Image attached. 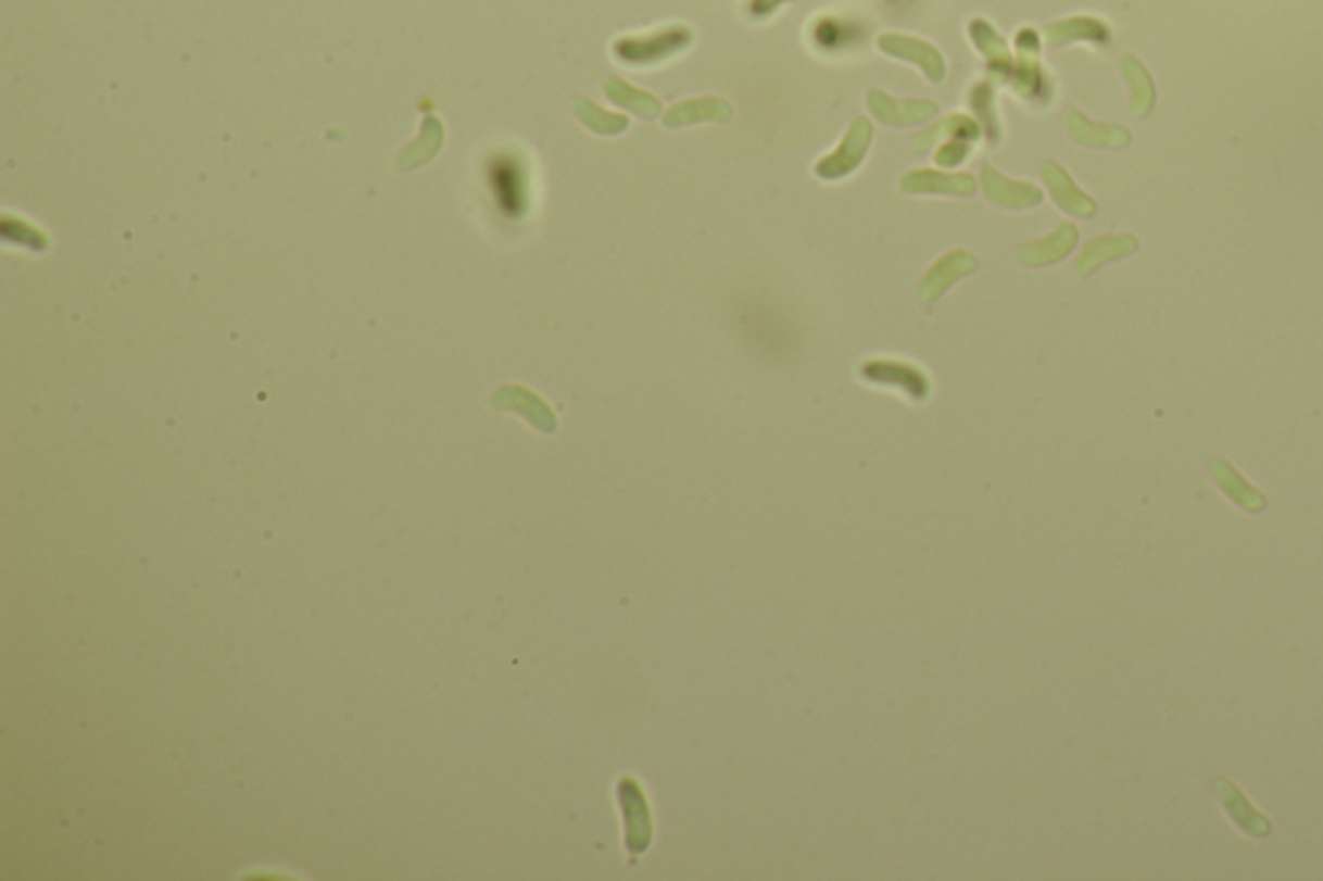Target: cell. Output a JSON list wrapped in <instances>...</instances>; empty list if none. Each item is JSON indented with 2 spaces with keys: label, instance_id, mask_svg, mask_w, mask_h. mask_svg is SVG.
I'll use <instances>...</instances> for the list:
<instances>
[{
  "label": "cell",
  "instance_id": "9",
  "mask_svg": "<svg viewBox=\"0 0 1323 881\" xmlns=\"http://www.w3.org/2000/svg\"><path fill=\"white\" fill-rule=\"evenodd\" d=\"M864 378L874 380V382H890V386L903 388V391L910 393L912 399H925V395H929V380H925V375L920 373L918 367L905 365V362H892V360L866 362Z\"/></svg>",
  "mask_w": 1323,
  "mask_h": 881
},
{
  "label": "cell",
  "instance_id": "13",
  "mask_svg": "<svg viewBox=\"0 0 1323 881\" xmlns=\"http://www.w3.org/2000/svg\"><path fill=\"white\" fill-rule=\"evenodd\" d=\"M1137 246H1141L1137 243V238L1130 234H1109V236L1094 238V241L1086 243V249H1083V254L1079 259V272L1083 277H1088L1091 272L1099 269L1101 264L1135 254Z\"/></svg>",
  "mask_w": 1323,
  "mask_h": 881
},
{
  "label": "cell",
  "instance_id": "16",
  "mask_svg": "<svg viewBox=\"0 0 1323 881\" xmlns=\"http://www.w3.org/2000/svg\"><path fill=\"white\" fill-rule=\"evenodd\" d=\"M620 798H623L626 815H629V848L644 851V845L650 843V838H652V828H650V815H646L644 796H641V791H639V783L626 778V781L620 783Z\"/></svg>",
  "mask_w": 1323,
  "mask_h": 881
},
{
  "label": "cell",
  "instance_id": "4",
  "mask_svg": "<svg viewBox=\"0 0 1323 881\" xmlns=\"http://www.w3.org/2000/svg\"><path fill=\"white\" fill-rule=\"evenodd\" d=\"M980 181H982V194H985L993 204H998V207L1026 210V207H1036V204L1042 202L1040 189L1032 187V184L1006 179L1004 174H998V171H995L993 166H987V163H982Z\"/></svg>",
  "mask_w": 1323,
  "mask_h": 881
},
{
  "label": "cell",
  "instance_id": "2",
  "mask_svg": "<svg viewBox=\"0 0 1323 881\" xmlns=\"http://www.w3.org/2000/svg\"><path fill=\"white\" fill-rule=\"evenodd\" d=\"M869 146H871V122L858 117L854 125H850L848 135H845L841 146L835 148V153L824 155V159L817 163L815 174L820 176V179H843V176L854 174V171L861 166L866 153H869Z\"/></svg>",
  "mask_w": 1323,
  "mask_h": 881
},
{
  "label": "cell",
  "instance_id": "23",
  "mask_svg": "<svg viewBox=\"0 0 1323 881\" xmlns=\"http://www.w3.org/2000/svg\"><path fill=\"white\" fill-rule=\"evenodd\" d=\"M577 114L590 129L603 135H618L629 127V119H626L623 114H610L605 112V109L590 104V101H577Z\"/></svg>",
  "mask_w": 1323,
  "mask_h": 881
},
{
  "label": "cell",
  "instance_id": "19",
  "mask_svg": "<svg viewBox=\"0 0 1323 881\" xmlns=\"http://www.w3.org/2000/svg\"><path fill=\"white\" fill-rule=\"evenodd\" d=\"M1212 474H1215V481L1227 491V496H1231L1233 502L1244 504L1246 509L1264 507V500H1261V496L1251 487H1246L1244 478H1240L1236 474V470L1227 466L1225 461H1220V457H1215V461H1212Z\"/></svg>",
  "mask_w": 1323,
  "mask_h": 881
},
{
  "label": "cell",
  "instance_id": "22",
  "mask_svg": "<svg viewBox=\"0 0 1323 881\" xmlns=\"http://www.w3.org/2000/svg\"><path fill=\"white\" fill-rule=\"evenodd\" d=\"M1122 65L1132 86V114H1135V117H1145L1152 106V86L1148 73H1145V67L1137 63L1135 58H1124Z\"/></svg>",
  "mask_w": 1323,
  "mask_h": 881
},
{
  "label": "cell",
  "instance_id": "21",
  "mask_svg": "<svg viewBox=\"0 0 1323 881\" xmlns=\"http://www.w3.org/2000/svg\"><path fill=\"white\" fill-rule=\"evenodd\" d=\"M970 106L974 109V114H978L982 122V129H985L987 140L998 142L1000 140V122H998V112H995V91L991 80H980V84H974L972 93H970Z\"/></svg>",
  "mask_w": 1323,
  "mask_h": 881
},
{
  "label": "cell",
  "instance_id": "10",
  "mask_svg": "<svg viewBox=\"0 0 1323 881\" xmlns=\"http://www.w3.org/2000/svg\"><path fill=\"white\" fill-rule=\"evenodd\" d=\"M1075 241H1079V228H1075L1073 223H1062L1060 228H1057L1055 234H1049L1047 238H1040V241L1021 246L1019 256H1021V262L1029 266L1055 264L1073 251Z\"/></svg>",
  "mask_w": 1323,
  "mask_h": 881
},
{
  "label": "cell",
  "instance_id": "20",
  "mask_svg": "<svg viewBox=\"0 0 1323 881\" xmlns=\"http://www.w3.org/2000/svg\"><path fill=\"white\" fill-rule=\"evenodd\" d=\"M1107 29L1104 24L1094 18H1068V22H1057L1047 29V42L1053 47H1062L1073 39H1104Z\"/></svg>",
  "mask_w": 1323,
  "mask_h": 881
},
{
  "label": "cell",
  "instance_id": "1",
  "mask_svg": "<svg viewBox=\"0 0 1323 881\" xmlns=\"http://www.w3.org/2000/svg\"><path fill=\"white\" fill-rule=\"evenodd\" d=\"M693 42V32L688 26H665L654 34L641 37H623L616 42V58L626 65H654L672 54L683 52Z\"/></svg>",
  "mask_w": 1323,
  "mask_h": 881
},
{
  "label": "cell",
  "instance_id": "25",
  "mask_svg": "<svg viewBox=\"0 0 1323 881\" xmlns=\"http://www.w3.org/2000/svg\"><path fill=\"white\" fill-rule=\"evenodd\" d=\"M967 159H970V142H961V138L946 142V146H941L938 153H936V163H938V166H946V168L959 166V163H965Z\"/></svg>",
  "mask_w": 1323,
  "mask_h": 881
},
{
  "label": "cell",
  "instance_id": "5",
  "mask_svg": "<svg viewBox=\"0 0 1323 881\" xmlns=\"http://www.w3.org/2000/svg\"><path fill=\"white\" fill-rule=\"evenodd\" d=\"M866 104H869L871 114H874L879 122H884V125H890V127L920 125V122L931 119L933 114L938 112L933 101H918V99L897 101V99H892V96L877 91V88H871L869 96H866Z\"/></svg>",
  "mask_w": 1323,
  "mask_h": 881
},
{
  "label": "cell",
  "instance_id": "6",
  "mask_svg": "<svg viewBox=\"0 0 1323 881\" xmlns=\"http://www.w3.org/2000/svg\"><path fill=\"white\" fill-rule=\"evenodd\" d=\"M974 269H978V259H974V254H970V251H965V249L949 251V254L941 256L938 262L929 269V275L923 277V282H920V287H918V298L923 300V303H931V300H936L941 292L949 290L957 279L972 275Z\"/></svg>",
  "mask_w": 1323,
  "mask_h": 881
},
{
  "label": "cell",
  "instance_id": "12",
  "mask_svg": "<svg viewBox=\"0 0 1323 881\" xmlns=\"http://www.w3.org/2000/svg\"><path fill=\"white\" fill-rule=\"evenodd\" d=\"M732 114H734V109L729 101L716 99V96H704V99H691V101H683V104L672 106L670 112L665 114V125L685 127V125H695V122H729L732 119Z\"/></svg>",
  "mask_w": 1323,
  "mask_h": 881
},
{
  "label": "cell",
  "instance_id": "8",
  "mask_svg": "<svg viewBox=\"0 0 1323 881\" xmlns=\"http://www.w3.org/2000/svg\"><path fill=\"white\" fill-rule=\"evenodd\" d=\"M1042 179H1045L1053 200L1060 204L1066 213L1079 215V217H1091L1096 213V202L1091 200L1086 191H1081L1079 187H1075V181L1070 179V174L1060 166V163H1055V161L1042 163Z\"/></svg>",
  "mask_w": 1323,
  "mask_h": 881
},
{
  "label": "cell",
  "instance_id": "15",
  "mask_svg": "<svg viewBox=\"0 0 1323 881\" xmlns=\"http://www.w3.org/2000/svg\"><path fill=\"white\" fill-rule=\"evenodd\" d=\"M1068 129L1070 135H1073L1075 140L1081 142V146L1086 148H1124L1130 146V133L1124 127L1117 125H1096V122H1091L1083 117L1081 112H1070L1068 114Z\"/></svg>",
  "mask_w": 1323,
  "mask_h": 881
},
{
  "label": "cell",
  "instance_id": "14",
  "mask_svg": "<svg viewBox=\"0 0 1323 881\" xmlns=\"http://www.w3.org/2000/svg\"><path fill=\"white\" fill-rule=\"evenodd\" d=\"M1016 45H1019V71H1016L1013 86L1021 96L1034 99V96L1042 91V84H1045V73H1042L1040 63H1036V47H1040V37H1036L1034 29H1024V32H1019Z\"/></svg>",
  "mask_w": 1323,
  "mask_h": 881
},
{
  "label": "cell",
  "instance_id": "18",
  "mask_svg": "<svg viewBox=\"0 0 1323 881\" xmlns=\"http://www.w3.org/2000/svg\"><path fill=\"white\" fill-rule=\"evenodd\" d=\"M941 138L974 140V138H980V127H978V122L967 117V114H949V117L941 119L938 125L923 129V135H918L916 146L920 150H925V148H931L933 142H938Z\"/></svg>",
  "mask_w": 1323,
  "mask_h": 881
},
{
  "label": "cell",
  "instance_id": "3",
  "mask_svg": "<svg viewBox=\"0 0 1323 881\" xmlns=\"http://www.w3.org/2000/svg\"><path fill=\"white\" fill-rule=\"evenodd\" d=\"M879 50L892 54V58L907 60V63L918 65L931 84H941V80H944V75H946L944 58H941V52L936 50V47L923 42V39L905 37V34H882V37H879Z\"/></svg>",
  "mask_w": 1323,
  "mask_h": 881
},
{
  "label": "cell",
  "instance_id": "24",
  "mask_svg": "<svg viewBox=\"0 0 1323 881\" xmlns=\"http://www.w3.org/2000/svg\"><path fill=\"white\" fill-rule=\"evenodd\" d=\"M1220 786H1223V794H1225V804H1227V809H1231V815L1236 817V822L1240 825V828H1244V830H1249V832H1253V828H1251V822H1253V825H1261V828H1267V830H1270V822H1267V819L1261 817L1259 811H1253V809H1251V804L1246 802L1244 794H1240L1238 789H1233V783H1220ZM1261 828H1257V830H1259V835H1267V832L1261 830Z\"/></svg>",
  "mask_w": 1323,
  "mask_h": 881
},
{
  "label": "cell",
  "instance_id": "26",
  "mask_svg": "<svg viewBox=\"0 0 1323 881\" xmlns=\"http://www.w3.org/2000/svg\"><path fill=\"white\" fill-rule=\"evenodd\" d=\"M783 3H789V0H749V13H753L755 18H766L776 9H781Z\"/></svg>",
  "mask_w": 1323,
  "mask_h": 881
},
{
  "label": "cell",
  "instance_id": "17",
  "mask_svg": "<svg viewBox=\"0 0 1323 881\" xmlns=\"http://www.w3.org/2000/svg\"><path fill=\"white\" fill-rule=\"evenodd\" d=\"M605 93H608L618 106L629 109V112L639 114V117H644V119H654L662 112V104H659L657 96L641 91V88H633L620 78H610L608 84H605Z\"/></svg>",
  "mask_w": 1323,
  "mask_h": 881
},
{
  "label": "cell",
  "instance_id": "7",
  "mask_svg": "<svg viewBox=\"0 0 1323 881\" xmlns=\"http://www.w3.org/2000/svg\"><path fill=\"white\" fill-rule=\"evenodd\" d=\"M903 191L907 194H946V197H970L978 191V181L970 174H944V171L920 168L905 176Z\"/></svg>",
  "mask_w": 1323,
  "mask_h": 881
},
{
  "label": "cell",
  "instance_id": "11",
  "mask_svg": "<svg viewBox=\"0 0 1323 881\" xmlns=\"http://www.w3.org/2000/svg\"><path fill=\"white\" fill-rule=\"evenodd\" d=\"M970 37H972L974 47H978V52L987 60V67H991L993 78L1006 80L1013 71V60L1004 42V37H1000V34L995 32L991 24L982 22V18H974V22L970 24Z\"/></svg>",
  "mask_w": 1323,
  "mask_h": 881
}]
</instances>
